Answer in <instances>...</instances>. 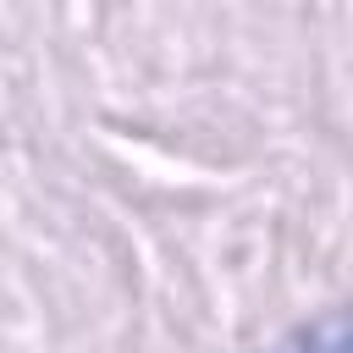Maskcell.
Here are the masks:
<instances>
[{"label": "cell", "instance_id": "obj_1", "mask_svg": "<svg viewBox=\"0 0 353 353\" xmlns=\"http://www.w3.org/2000/svg\"><path fill=\"white\" fill-rule=\"evenodd\" d=\"M265 353H347V320H342V309H325L320 320H309V325H292L276 347H265Z\"/></svg>", "mask_w": 353, "mask_h": 353}]
</instances>
